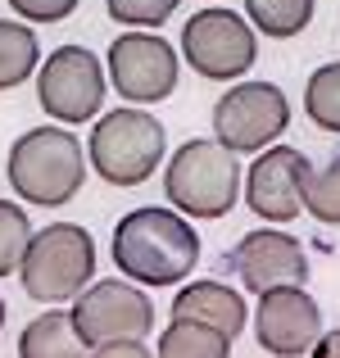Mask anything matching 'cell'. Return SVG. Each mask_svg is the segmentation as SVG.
Here are the masks:
<instances>
[{"mask_svg":"<svg viewBox=\"0 0 340 358\" xmlns=\"http://www.w3.org/2000/svg\"><path fill=\"white\" fill-rule=\"evenodd\" d=\"M290 127V100L272 82H241L213 105V141L232 155H254Z\"/></svg>","mask_w":340,"mask_h":358,"instance_id":"obj_6","label":"cell"},{"mask_svg":"<svg viewBox=\"0 0 340 358\" xmlns=\"http://www.w3.org/2000/svg\"><path fill=\"white\" fill-rule=\"evenodd\" d=\"M227 268L241 277L245 290L254 295H272V290H295L309 277V259L299 250L295 236L286 231H250L236 241V250L227 254Z\"/></svg>","mask_w":340,"mask_h":358,"instance_id":"obj_12","label":"cell"},{"mask_svg":"<svg viewBox=\"0 0 340 358\" xmlns=\"http://www.w3.org/2000/svg\"><path fill=\"white\" fill-rule=\"evenodd\" d=\"M69 313L78 322V336H82L87 350H105V345H122V341H146L155 331V304L146 299V290L127 286L118 277L96 281Z\"/></svg>","mask_w":340,"mask_h":358,"instance_id":"obj_7","label":"cell"},{"mask_svg":"<svg viewBox=\"0 0 340 358\" xmlns=\"http://www.w3.org/2000/svg\"><path fill=\"white\" fill-rule=\"evenodd\" d=\"M36 100L59 122H87L105 105V73L87 45H59L36 73Z\"/></svg>","mask_w":340,"mask_h":358,"instance_id":"obj_9","label":"cell"},{"mask_svg":"<svg viewBox=\"0 0 340 358\" xmlns=\"http://www.w3.org/2000/svg\"><path fill=\"white\" fill-rule=\"evenodd\" d=\"M36 59H41V45H36V32L27 23H0V91L23 87L36 73Z\"/></svg>","mask_w":340,"mask_h":358,"instance_id":"obj_16","label":"cell"},{"mask_svg":"<svg viewBox=\"0 0 340 358\" xmlns=\"http://www.w3.org/2000/svg\"><path fill=\"white\" fill-rule=\"evenodd\" d=\"M32 236H36V231H32V222H27L23 204L0 200V277H9L14 268H23Z\"/></svg>","mask_w":340,"mask_h":358,"instance_id":"obj_20","label":"cell"},{"mask_svg":"<svg viewBox=\"0 0 340 358\" xmlns=\"http://www.w3.org/2000/svg\"><path fill=\"white\" fill-rule=\"evenodd\" d=\"M18 358H91L73 313H41L18 336Z\"/></svg>","mask_w":340,"mask_h":358,"instance_id":"obj_15","label":"cell"},{"mask_svg":"<svg viewBox=\"0 0 340 358\" xmlns=\"http://www.w3.org/2000/svg\"><path fill=\"white\" fill-rule=\"evenodd\" d=\"M109 82L132 105H159L177 91V55L159 32H122L109 45Z\"/></svg>","mask_w":340,"mask_h":358,"instance_id":"obj_10","label":"cell"},{"mask_svg":"<svg viewBox=\"0 0 340 358\" xmlns=\"http://www.w3.org/2000/svg\"><path fill=\"white\" fill-rule=\"evenodd\" d=\"M105 9L113 14V23H132V27H159L164 18H173L177 0H105Z\"/></svg>","mask_w":340,"mask_h":358,"instance_id":"obj_22","label":"cell"},{"mask_svg":"<svg viewBox=\"0 0 340 358\" xmlns=\"http://www.w3.org/2000/svg\"><path fill=\"white\" fill-rule=\"evenodd\" d=\"M0 327H5V299H0Z\"/></svg>","mask_w":340,"mask_h":358,"instance_id":"obj_26","label":"cell"},{"mask_svg":"<svg viewBox=\"0 0 340 358\" xmlns=\"http://www.w3.org/2000/svg\"><path fill=\"white\" fill-rule=\"evenodd\" d=\"M87 155L109 186H141L164 159V122L141 109H113L96 122Z\"/></svg>","mask_w":340,"mask_h":358,"instance_id":"obj_5","label":"cell"},{"mask_svg":"<svg viewBox=\"0 0 340 358\" xmlns=\"http://www.w3.org/2000/svg\"><path fill=\"white\" fill-rule=\"evenodd\" d=\"M173 322H200L222 331L227 341H236L245 327V299L222 281H191L173 299Z\"/></svg>","mask_w":340,"mask_h":358,"instance_id":"obj_14","label":"cell"},{"mask_svg":"<svg viewBox=\"0 0 340 358\" xmlns=\"http://www.w3.org/2000/svg\"><path fill=\"white\" fill-rule=\"evenodd\" d=\"M200 259V236L177 209H132L113 227V263L141 286H177Z\"/></svg>","mask_w":340,"mask_h":358,"instance_id":"obj_1","label":"cell"},{"mask_svg":"<svg viewBox=\"0 0 340 358\" xmlns=\"http://www.w3.org/2000/svg\"><path fill=\"white\" fill-rule=\"evenodd\" d=\"M9 186L23 204H41V209H59L73 204V195L87 182V164H82V141L64 127H36L9 145Z\"/></svg>","mask_w":340,"mask_h":358,"instance_id":"obj_2","label":"cell"},{"mask_svg":"<svg viewBox=\"0 0 340 358\" xmlns=\"http://www.w3.org/2000/svg\"><path fill=\"white\" fill-rule=\"evenodd\" d=\"M232 341L200 322H168L159 336V358H227Z\"/></svg>","mask_w":340,"mask_h":358,"instance_id":"obj_18","label":"cell"},{"mask_svg":"<svg viewBox=\"0 0 340 358\" xmlns=\"http://www.w3.org/2000/svg\"><path fill=\"white\" fill-rule=\"evenodd\" d=\"M78 5L82 0H9V9L27 23H64Z\"/></svg>","mask_w":340,"mask_h":358,"instance_id":"obj_23","label":"cell"},{"mask_svg":"<svg viewBox=\"0 0 340 358\" xmlns=\"http://www.w3.org/2000/svg\"><path fill=\"white\" fill-rule=\"evenodd\" d=\"M182 55L200 78L227 82V78H241L259 59V41H254V27L241 14H232V9H200L182 27Z\"/></svg>","mask_w":340,"mask_h":358,"instance_id":"obj_8","label":"cell"},{"mask_svg":"<svg viewBox=\"0 0 340 358\" xmlns=\"http://www.w3.org/2000/svg\"><path fill=\"white\" fill-rule=\"evenodd\" d=\"M241 191V164L218 141H186L164 168V195L182 218H222Z\"/></svg>","mask_w":340,"mask_h":358,"instance_id":"obj_4","label":"cell"},{"mask_svg":"<svg viewBox=\"0 0 340 358\" xmlns=\"http://www.w3.org/2000/svg\"><path fill=\"white\" fill-rule=\"evenodd\" d=\"M91 358H155L146 350V341H122V345H105V350H91Z\"/></svg>","mask_w":340,"mask_h":358,"instance_id":"obj_24","label":"cell"},{"mask_svg":"<svg viewBox=\"0 0 340 358\" xmlns=\"http://www.w3.org/2000/svg\"><path fill=\"white\" fill-rule=\"evenodd\" d=\"M313 358H340V327H336V331H327L323 341H318Z\"/></svg>","mask_w":340,"mask_h":358,"instance_id":"obj_25","label":"cell"},{"mask_svg":"<svg viewBox=\"0 0 340 358\" xmlns=\"http://www.w3.org/2000/svg\"><path fill=\"white\" fill-rule=\"evenodd\" d=\"M304 114L323 131H340V64H323L304 87Z\"/></svg>","mask_w":340,"mask_h":358,"instance_id":"obj_19","label":"cell"},{"mask_svg":"<svg viewBox=\"0 0 340 358\" xmlns=\"http://www.w3.org/2000/svg\"><path fill=\"white\" fill-rule=\"evenodd\" d=\"M23 290L41 304H64V299H82L96 277V241L78 222H55V227L36 231L27 245V259L18 268Z\"/></svg>","mask_w":340,"mask_h":358,"instance_id":"obj_3","label":"cell"},{"mask_svg":"<svg viewBox=\"0 0 340 358\" xmlns=\"http://www.w3.org/2000/svg\"><path fill=\"white\" fill-rule=\"evenodd\" d=\"M318 0H245V14H250V27H259L263 36H299L309 23H313Z\"/></svg>","mask_w":340,"mask_h":358,"instance_id":"obj_17","label":"cell"},{"mask_svg":"<svg viewBox=\"0 0 340 358\" xmlns=\"http://www.w3.org/2000/svg\"><path fill=\"white\" fill-rule=\"evenodd\" d=\"M304 209L313 213L318 222H336L340 227V164H332V168H323V173L309 177Z\"/></svg>","mask_w":340,"mask_h":358,"instance_id":"obj_21","label":"cell"},{"mask_svg":"<svg viewBox=\"0 0 340 358\" xmlns=\"http://www.w3.org/2000/svg\"><path fill=\"white\" fill-rule=\"evenodd\" d=\"M309 177H313L309 155H299L295 145H272L250 164L245 204L268 222H290V218H299V209H304Z\"/></svg>","mask_w":340,"mask_h":358,"instance_id":"obj_11","label":"cell"},{"mask_svg":"<svg viewBox=\"0 0 340 358\" xmlns=\"http://www.w3.org/2000/svg\"><path fill=\"white\" fill-rule=\"evenodd\" d=\"M254 336L268 354L277 358H299L313 354L318 341H323V308L309 295L304 286L295 290H272V295L259 299V313H254Z\"/></svg>","mask_w":340,"mask_h":358,"instance_id":"obj_13","label":"cell"}]
</instances>
